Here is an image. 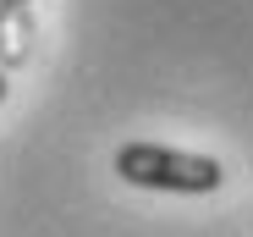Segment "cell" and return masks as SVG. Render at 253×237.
I'll return each mask as SVG.
<instances>
[{
    "instance_id": "3957f363",
    "label": "cell",
    "mask_w": 253,
    "mask_h": 237,
    "mask_svg": "<svg viewBox=\"0 0 253 237\" xmlns=\"http://www.w3.org/2000/svg\"><path fill=\"white\" fill-rule=\"evenodd\" d=\"M6 89H11V83H6V72H0V99H6Z\"/></svg>"
},
{
    "instance_id": "6da1fadb",
    "label": "cell",
    "mask_w": 253,
    "mask_h": 237,
    "mask_svg": "<svg viewBox=\"0 0 253 237\" xmlns=\"http://www.w3.org/2000/svg\"><path fill=\"white\" fill-rule=\"evenodd\" d=\"M116 177L132 182V188H154V193H215L226 182L220 160L187 154V149H165V143H121L116 149Z\"/></svg>"
},
{
    "instance_id": "7a4b0ae2",
    "label": "cell",
    "mask_w": 253,
    "mask_h": 237,
    "mask_svg": "<svg viewBox=\"0 0 253 237\" xmlns=\"http://www.w3.org/2000/svg\"><path fill=\"white\" fill-rule=\"evenodd\" d=\"M33 55V0H0V72Z\"/></svg>"
}]
</instances>
